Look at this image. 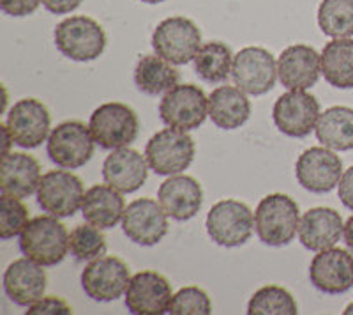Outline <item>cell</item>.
I'll use <instances>...</instances> for the list:
<instances>
[{"mask_svg": "<svg viewBox=\"0 0 353 315\" xmlns=\"http://www.w3.org/2000/svg\"><path fill=\"white\" fill-rule=\"evenodd\" d=\"M301 227V209L290 195L270 193L254 211V231L267 247H286Z\"/></svg>", "mask_w": 353, "mask_h": 315, "instance_id": "obj_1", "label": "cell"}, {"mask_svg": "<svg viewBox=\"0 0 353 315\" xmlns=\"http://www.w3.org/2000/svg\"><path fill=\"white\" fill-rule=\"evenodd\" d=\"M20 250L25 257L41 266H57L69 251L68 229L52 214L36 216L20 234Z\"/></svg>", "mask_w": 353, "mask_h": 315, "instance_id": "obj_2", "label": "cell"}, {"mask_svg": "<svg viewBox=\"0 0 353 315\" xmlns=\"http://www.w3.org/2000/svg\"><path fill=\"white\" fill-rule=\"evenodd\" d=\"M53 37L57 50L74 62L96 61L106 48L105 28L88 17L65 18L57 25Z\"/></svg>", "mask_w": 353, "mask_h": 315, "instance_id": "obj_3", "label": "cell"}, {"mask_svg": "<svg viewBox=\"0 0 353 315\" xmlns=\"http://www.w3.org/2000/svg\"><path fill=\"white\" fill-rule=\"evenodd\" d=\"M88 128L97 146L106 151H115L129 147L137 140L140 121L131 106L112 102L94 110Z\"/></svg>", "mask_w": 353, "mask_h": 315, "instance_id": "obj_4", "label": "cell"}, {"mask_svg": "<svg viewBox=\"0 0 353 315\" xmlns=\"http://www.w3.org/2000/svg\"><path fill=\"white\" fill-rule=\"evenodd\" d=\"M196 146L188 131L165 128L150 137L145 146V158L157 175L181 174L191 166Z\"/></svg>", "mask_w": 353, "mask_h": 315, "instance_id": "obj_5", "label": "cell"}, {"mask_svg": "<svg viewBox=\"0 0 353 315\" xmlns=\"http://www.w3.org/2000/svg\"><path fill=\"white\" fill-rule=\"evenodd\" d=\"M207 234L216 245L237 248L251 239L254 229V214L244 202L225 198L214 204L207 214Z\"/></svg>", "mask_w": 353, "mask_h": 315, "instance_id": "obj_6", "label": "cell"}, {"mask_svg": "<svg viewBox=\"0 0 353 315\" xmlns=\"http://www.w3.org/2000/svg\"><path fill=\"white\" fill-rule=\"evenodd\" d=\"M152 48L173 66L194 61L201 48V32L193 20L185 17H170L161 21L152 32Z\"/></svg>", "mask_w": 353, "mask_h": 315, "instance_id": "obj_7", "label": "cell"}, {"mask_svg": "<svg viewBox=\"0 0 353 315\" xmlns=\"http://www.w3.org/2000/svg\"><path fill=\"white\" fill-rule=\"evenodd\" d=\"M209 115V97L194 84L175 85L159 102V117L170 128L198 130Z\"/></svg>", "mask_w": 353, "mask_h": 315, "instance_id": "obj_8", "label": "cell"}, {"mask_svg": "<svg viewBox=\"0 0 353 315\" xmlns=\"http://www.w3.org/2000/svg\"><path fill=\"white\" fill-rule=\"evenodd\" d=\"M94 140L90 128L80 121H65L53 128L46 140L48 158L61 169H80L94 156Z\"/></svg>", "mask_w": 353, "mask_h": 315, "instance_id": "obj_9", "label": "cell"}, {"mask_svg": "<svg viewBox=\"0 0 353 315\" xmlns=\"http://www.w3.org/2000/svg\"><path fill=\"white\" fill-rule=\"evenodd\" d=\"M129 280V266L113 255H103L99 259L90 260L80 276L83 292L97 303H110L125 294Z\"/></svg>", "mask_w": 353, "mask_h": 315, "instance_id": "obj_10", "label": "cell"}, {"mask_svg": "<svg viewBox=\"0 0 353 315\" xmlns=\"http://www.w3.org/2000/svg\"><path fill=\"white\" fill-rule=\"evenodd\" d=\"M83 182L68 170H50L37 188V204L55 218H69L83 204Z\"/></svg>", "mask_w": 353, "mask_h": 315, "instance_id": "obj_11", "label": "cell"}, {"mask_svg": "<svg viewBox=\"0 0 353 315\" xmlns=\"http://www.w3.org/2000/svg\"><path fill=\"white\" fill-rule=\"evenodd\" d=\"M277 77L276 59L261 46H245L233 57V82L249 96H263L272 90Z\"/></svg>", "mask_w": 353, "mask_h": 315, "instance_id": "obj_12", "label": "cell"}, {"mask_svg": "<svg viewBox=\"0 0 353 315\" xmlns=\"http://www.w3.org/2000/svg\"><path fill=\"white\" fill-rule=\"evenodd\" d=\"M168 214L159 200L143 197L132 200L122 216L125 238L140 247H156L168 234Z\"/></svg>", "mask_w": 353, "mask_h": 315, "instance_id": "obj_13", "label": "cell"}, {"mask_svg": "<svg viewBox=\"0 0 353 315\" xmlns=\"http://www.w3.org/2000/svg\"><path fill=\"white\" fill-rule=\"evenodd\" d=\"M272 119L283 135L304 138L316 128L320 103L313 94H307L305 90H288L274 103Z\"/></svg>", "mask_w": 353, "mask_h": 315, "instance_id": "obj_14", "label": "cell"}, {"mask_svg": "<svg viewBox=\"0 0 353 315\" xmlns=\"http://www.w3.org/2000/svg\"><path fill=\"white\" fill-rule=\"evenodd\" d=\"M341 175V158L325 146L305 149L295 163L299 184L311 193H329L339 184Z\"/></svg>", "mask_w": 353, "mask_h": 315, "instance_id": "obj_15", "label": "cell"}, {"mask_svg": "<svg viewBox=\"0 0 353 315\" xmlns=\"http://www.w3.org/2000/svg\"><path fill=\"white\" fill-rule=\"evenodd\" d=\"M6 124L17 146L23 149H36L48 140L52 117L43 102L36 97H23L11 106Z\"/></svg>", "mask_w": 353, "mask_h": 315, "instance_id": "obj_16", "label": "cell"}, {"mask_svg": "<svg viewBox=\"0 0 353 315\" xmlns=\"http://www.w3.org/2000/svg\"><path fill=\"white\" fill-rule=\"evenodd\" d=\"M309 280L323 294H345L353 287V255L334 247L316 251L309 264Z\"/></svg>", "mask_w": 353, "mask_h": 315, "instance_id": "obj_17", "label": "cell"}, {"mask_svg": "<svg viewBox=\"0 0 353 315\" xmlns=\"http://www.w3.org/2000/svg\"><path fill=\"white\" fill-rule=\"evenodd\" d=\"M173 299L172 285L157 271H140L129 280L125 308L134 315L168 314Z\"/></svg>", "mask_w": 353, "mask_h": 315, "instance_id": "obj_18", "label": "cell"}, {"mask_svg": "<svg viewBox=\"0 0 353 315\" xmlns=\"http://www.w3.org/2000/svg\"><path fill=\"white\" fill-rule=\"evenodd\" d=\"M277 75L288 90H307L321 75V55L309 45H292L277 59Z\"/></svg>", "mask_w": 353, "mask_h": 315, "instance_id": "obj_19", "label": "cell"}, {"mask_svg": "<svg viewBox=\"0 0 353 315\" xmlns=\"http://www.w3.org/2000/svg\"><path fill=\"white\" fill-rule=\"evenodd\" d=\"M157 200L175 222H188L194 218L203 204L201 184L191 175L175 174L161 182Z\"/></svg>", "mask_w": 353, "mask_h": 315, "instance_id": "obj_20", "label": "cell"}, {"mask_svg": "<svg viewBox=\"0 0 353 315\" xmlns=\"http://www.w3.org/2000/svg\"><path fill=\"white\" fill-rule=\"evenodd\" d=\"M43 267L28 257L9 264L8 269L4 271L2 283H4L6 296L12 303L28 308L37 299L43 298L48 283V276Z\"/></svg>", "mask_w": 353, "mask_h": 315, "instance_id": "obj_21", "label": "cell"}, {"mask_svg": "<svg viewBox=\"0 0 353 315\" xmlns=\"http://www.w3.org/2000/svg\"><path fill=\"white\" fill-rule=\"evenodd\" d=\"M149 162L138 151L122 147L106 156L103 163L105 182L117 188L122 193H134L145 184L149 178Z\"/></svg>", "mask_w": 353, "mask_h": 315, "instance_id": "obj_22", "label": "cell"}, {"mask_svg": "<svg viewBox=\"0 0 353 315\" xmlns=\"http://www.w3.org/2000/svg\"><path fill=\"white\" fill-rule=\"evenodd\" d=\"M345 223L341 214L332 207H313L301 218L299 239L302 247L311 251H321L336 247L343 238Z\"/></svg>", "mask_w": 353, "mask_h": 315, "instance_id": "obj_23", "label": "cell"}, {"mask_svg": "<svg viewBox=\"0 0 353 315\" xmlns=\"http://www.w3.org/2000/svg\"><path fill=\"white\" fill-rule=\"evenodd\" d=\"M41 165L36 158L25 153H8L0 163V190L17 198L37 193L41 182Z\"/></svg>", "mask_w": 353, "mask_h": 315, "instance_id": "obj_24", "label": "cell"}, {"mask_svg": "<svg viewBox=\"0 0 353 315\" xmlns=\"http://www.w3.org/2000/svg\"><path fill=\"white\" fill-rule=\"evenodd\" d=\"M125 202L122 197V191L106 184H94L85 191L83 204H81V213H83L85 222L97 227L101 231L113 229L119 222H122L124 216Z\"/></svg>", "mask_w": 353, "mask_h": 315, "instance_id": "obj_25", "label": "cell"}, {"mask_svg": "<svg viewBox=\"0 0 353 315\" xmlns=\"http://www.w3.org/2000/svg\"><path fill=\"white\" fill-rule=\"evenodd\" d=\"M209 117L219 130H237L251 117V102L239 87L221 85L209 96Z\"/></svg>", "mask_w": 353, "mask_h": 315, "instance_id": "obj_26", "label": "cell"}, {"mask_svg": "<svg viewBox=\"0 0 353 315\" xmlns=\"http://www.w3.org/2000/svg\"><path fill=\"white\" fill-rule=\"evenodd\" d=\"M321 73L336 89H353V39L337 37L321 50Z\"/></svg>", "mask_w": 353, "mask_h": 315, "instance_id": "obj_27", "label": "cell"}, {"mask_svg": "<svg viewBox=\"0 0 353 315\" xmlns=\"http://www.w3.org/2000/svg\"><path fill=\"white\" fill-rule=\"evenodd\" d=\"M318 142L334 151L353 149V108L332 106L320 113L314 128Z\"/></svg>", "mask_w": 353, "mask_h": 315, "instance_id": "obj_28", "label": "cell"}, {"mask_svg": "<svg viewBox=\"0 0 353 315\" xmlns=\"http://www.w3.org/2000/svg\"><path fill=\"white\" fill-rule=\"evenodd\" d=\"M134 84L147 96H157L179 85V71L157 53L143 55L134 68Z\"/></svg>", "mask_w": 353, "mask_h": 315, "instance_id": "obj_29", "label": "cell"}, {"mask_svg": "<svg viewBox=\"0 0 353 315\" xmlns=\"http://www.w3.org/2000/svg\"><path fill=\"white\" fill-rule=\"evenodd\" d=\"M233 53L225 43L221 41H210L201 45L194 57V71L203 82L209 84H219L225 82L232 75Z\"/></svg>", "mask_w": 353, "mask_h": 315, "instance_id": "obj_30", "label": "cell"}, {"mask_svg": "<svg viewBox=\"0 0 353 315\" xmlns=\"http://www.w3.org/2000/svg\"><path fill=\"white\" fill-rule=\"evenodd\" d=\"M318 25L325 36H353V0H321L318 8Z\"/></svg>", "mask_w": 353, "mask_h": 315, "instance_id": "obj_31", "label": "cell"}, {"mask_svg": "<svg viewBox=\"0 0 353 315\" xmlns=\"http://www.w3.org/2000/svg\"><path fill=\"white\" fill-rule=\"evenodd\" d=\"M249 315H297L299 307L292 292L279 285L258 289L248 303Z\"/></svg>", "mask_w": 353, "mask_h": 315, "instance_id": "obj_32", "label": "cell"}, {"mask_svg": "<svg viewBox=\"0 0 353 315\" xmlns=\"http://www.w3.org/2000/svg\"><path fill=\"white\" fill-rule=\"evenodd\" d=\"M69 250L74 259L81 260H94L103 257L106 251V238L101 229L90 225H77L69 234Z\"/></svg>", "mask_w": 353, "mask_h": 315, "instance_id": "obj_33", "label": "cell"}, {"mask_svg": "<svg viewBox=\"0 0 353 315\" xmlns=\"http://www.w3.org/2000/svg\"><path fill=\"white\" fill-rule=\"evenodd\" d=\"M28 222H30L28 209L21 202V198L2 193L0 197V239L8 241L14 236L21 234Z\"/></svg>", "mask_w": 353, "mask_h": 315, "instance_id": "obj_34", "label": "cell"}, {"mask_svg": "<svg viewBox=\"0 0 353 315\" xmlns=\"http://www.w3.org/2000/svg\"><path fill=\"white\" fill-rule=\"evenodd\" d=\"M168 314L173 315H210L212 314V301L203 289L196 285L181 289L173 294Z\"/></svg>", "mask_w": 353, "mask_h": 315, "instance_id": "obj_35", "label": "cell"}, {"mask_svg": "<svg viewBox=\"0 0 353 315\" xmlns=\"http://www.w3.org/2000/svg\"><path fill=\"white\" fill-rule=\"evenodd\" d=\"M72 308L59 296H43L27 308V315H71Z\"/></svg>", "mask_w": 353, "mask_h": 315, "instance_id": "obj_36", "label": "cell"}, {"mask_svg": "<svg viewBox=\"0 0 353 315\" xmlns=\"http://www.w3.org/2000/svg\"><path fill=\"white\" fill-rule=\"evenodd\" d=\"M43 4V0H0V9L12 18L30 17Z\"/></svg>", "mask_w": 353, "mask_h": 315, "instance_id": "obj_37", "label": "cell"}, {"mask_svg": "<svg viewBox=\"0 0 353 315\" xmlns=\"http://www.w3.org/2000/svg\"><path fill=\"white\" fill-rule=\"evenodd\" d=\"M337 195L341 198L343 206L353 211V166L343 172L341 181L337 184Z\"/></svg>", "mask_w": 353, "mask_h": 315, "instance_id": "obj_38", "label": "cell"}, {"mask_svg": "<svg viewBox=\"0 0 353 315\" xmlns=\"http://www.w3.org/2000/svg\"><path fill=\"white\" fill-rule=\"evenodd\" d=\"M83 0H43V6L52 15H69L77 11Z\"/></svg>", "mask_w": 353, "mask_h": 315, "instance_id": "obj_39", "label": "cell"}, {"mask_svg": "<svg viewBox=\"0 0 353 315\" xmlns=\"http://www.w3.org/2000/svg\"><path fill=\"white\" fill-rule=\"evenodd\" d=\"M343 238H345L346 247L353 251V216H350L345 223V231H343Z\"/></svg>", "mask_w": 353, "mask_h": 315, "instance_id": "obj_40", "label": "cell"}, {"mask_svg": "<svg viewBox=\"0 0 353 315\" xmlns=\"http://www.w3.org/2000/svg\"><path fill=\"white\" fill-rule=\"evenodd\" d=\"M0 128H2V135H4V154H8V153H11V147L14 146L17 142H14V138H12L8 124H2Z\"/></svg>", "mask_w": 353, "mask_h": 315, "instance_id": "obj_41", "label": "cell"}, {"mask_svg": "<svg viewBox=\"0 0 353 315\" xmlns=\"http://www.w3.org/2000/svg\"><path fill=\"white\" fill-rule=\"evenodd\" d=\"M343 314H345V315H353V301L348 305V307L345 308V312H343Z\"/></svg>", "mask_w": 353, "mask_h": 315, "instance_id": "obj_42", "label": "cell"}, {"mask_svg": "<svg viewBox=\"0 0 353 315\" xmlns=\"http://www.w3.org/2000/svg\"><path fill=\"white\" fill-rule=\"evenodd\" d=\"M141 2H145V4H161V2H165V0H141Z\"/></svg>", "mask_w": 353, "mask_h": 315, "instance_id": "obj_43", "label": "cell"}]
</instances>
